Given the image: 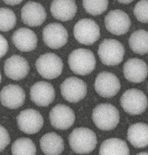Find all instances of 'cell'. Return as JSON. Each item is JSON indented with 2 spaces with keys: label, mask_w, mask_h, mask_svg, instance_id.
<instances>
[{
  "label": "cell",
  "mask_w": 148,
  "mask_h": 155,
  "mask_svg": "<svg viewBox=\"0 0 148 155\" xmlns=\"http://www.w3.org/2000/svg\"><path fill=\"white\" fill-rule=\"evenodd\" d=\"M29 64L24 57L13 55L5 61L4 70L5 75L14 80H19L25 78L29 71Z\"/></svg>",
  "instance_id": "cell-17"
},
{
  "label": "cell",
  "mask_w": 148,
  "mask_h": 155,
  "mask_svg": "<svg viewBox=\"0 0 148 155\" xmlns=\"http://www.w3.org/2000/svg\"><path fill=\"white\" fill-rule=\"evenodd\" d=\"M8 49V45L6 39L0 34V58L7 53Z\"/></svg>",
  "instance_id": "cell-30"
},
{
  "label": "cell",
  "mask_w": 148,
  "mask_h": 155,
  "mask_svg": "<svg viewBox=\"0 0 148 155\" xmlns=\"http://www.w3.org/2000/svg\"><path fill=\"white\" fill-rule=\"evenodd\" d=\"M73 33L77 41L87 45L93 44L100 36L99 26L93 20L89 18L78 21L74 26Z\"/></svg>",
  "instance_id": "cell-7"
},
{
  "label": "cell",
  "mask_w": 148,
  "mask_h": 155,
  "mask_svg": "<svg viewBox=\"0 0 148 155\" xmlns=\"http://www.w3.org/2000/svg\"><path fill=\"white\" fill-rule=\"evenodd\" d=\"M68 62L71 70L74 73L81 75L90 74L94 69L96 64L93 52L82 48L73 51L69 56Z\"/></svg>",
  "instance_id": "cell-2"
},
{
  "label": "cell",
  "mask_w": 148,
  "mask_h": 155,
  "mask_svg": "<svg viewBox=\"0 0 148 155\" xmlns=\"http://www.w3.org/2000/svg\"><path fill=\"white\" fill-rule=\"evenodd\" d=\"M120 103L124 110L128 114L138 115L143 112L146 109L147 99L142 91L132 88L126 90L123 93Z\"/></svg>",
  "instance_id": "cell-6"
},
{
  "label": "cell",
  "mask_w": 148,
  "mask_h": 155,
  "mask_svg": "<svg viewBox=\"0 0 148 155\" xmlns=\"http://www.w3.org/2000/svg\"><path fill=\"white\" fill-rule=\"evenodd\" d=\"M16 17L14 12L6 8H0V31H8L15 26Z\"/></svg>",
  "instance_id": "cell-26"
},
{
  "label": "cell",
  "mask_w": 148,
  "mask_h": 155,
  "mask_svg": "<svg viewBox=\"0 0 148 155\" xmlns=\"http://www.w3.org/2000/svg\"><path fill=\"white\" fill-rule=\"evenodd\" d=\"M136 155H148V153L147 152H142L138 153Z\"/></svg>",
  "instance_id": "cell-33"
},
{
  "label": "cell",
  "mask_w": 148,
  "mask_h": 155,
  "mask_svg": "<svg viewBox=\"0 0 148 155\" xmlns=\"http://www.w3.org/2000/svg\"><path fill=\"white\" fill-rule=\"evenodd\" d=\"M49 118L52 126L57 129L64 130L71 127L75 119L74 113L69 107L58 104L52 108Z\"/></svg>",
  "instance_id": "cell-13"
},
{
  "label": "cell",
  "mask_w": 148,
  "mask_h": 155,
  "mask_svg": "<svg viewBox=\"0 0 148 155\" xmlns=\"http://www.w3.org/2000/svg\"><path fill=\"white\" fill-rule=\"evenodd\" d=\"M127 138L134 147L142 148L148 145V125L143 123L131 125L128 129Z\"/></svg>",
  "instance_id": "cell-22"
},
{
  "label": "cell",
  "mask_w": 148,
  "mask_h": 155,
  "mask_svg": "<svg viewBox=\"0 0 148 155\" xmlns=\"http://www.w3.org/2000/svg\"><path fill=\"white\" fill-rule=\"evenodd\" d=\"M148 0H141L136 5L134 13L136 18L143 23L148 22Z\"/></svg>",
  "instance_id": "cell-28"
},
{
  "label": "cell",
  "mask_w": 148,
  "mask_h": 155,
  "mask_svg": "<svg viewBox=\"0 0 148 155\" xmlns=\"http://www.w3.org/2000/svg\"><path fill=\"white\" fill-rule=\"evenodd\" d=\"M1 79H2V76H1V74L0 73V83L1 81Z\"/></svg>",
  "instance_id": "cell-34"
},
{
  "label": "cell",
  "mask_w": 148,
  "mask_h": 155,
  "mask_svg": "<svg viewBox=\"0 0 148 155\" xmlns=\"http://www.w3.org/2000/svg\"><path fill=\"white\" fill-rule=\"evenodd\" d=\"M92 118L96 126L103 130H109L115 128L120 119L119 112L115 106L110 104L97 105L93 110Z\"/></svg>",
  "instance_id": "cell-3"
},
{
  "label": "cell",
  "mask_w": 148,
  "mask_h": 155,
  "mask_svg": "<svg viewBox=\"0 0 148 155\" xmlns=\"http://www.w3.org/2000/svg\"><path fill=\"white\" fill-rule=\"evenodd\" d=\"M118 2L120 3H121L124 4H128L133 2V0H119L118 1Z\"/></svg>",
  "instance_id": "cell-32"
},
{
  "label": "cell",
  "mask_w": 148,
  "mask_h": 155,
  "mask_svg": "<svg viewBox=\"0 0 148 155\" xmlns=\"http://www.w3.org/2000/svg\"><path fill=\"white\" fill-rule=\"evenodd\" d=\"M109 2L108 0H84L83 6L88 13L97 15L102 14L107 9Z\"/></svg>",
  "instance_id": "cell-27"
},
{
  "label": "cell",
  "mask_w": 148,
  "mask_h": 155,
  "mask_svg": "<svg viewBox=\"0 0 148 155\" xmlns=\"http://www.w3.org/2000/svg\"><path fill=\"white\" fill-rule=\"evenodd\" d=\"M36 70L43 78L48 79L57 78L63 68L62 60L56 54L47 53L40 55L36 61Z\"/></svg>",
  "instance_id": "cell-5"
},
{
  "label": "cell",
  "mask_w": 148,
  "mask_h": 155,
  "mask_svg": "<svg viewBox=\"0 0 148 155\" xmlns=\"http://www.w3.org/2000/svg\"><path fill=\"white\" fill-rule=\"evenodd\" d=\"M148 32L139 29L131 35L128 44L131 49L134 53L143 55L148 52Z\"/></svg>",
  "instance_id": "cell-24"
},
{
  "label": "cell",
  "mask_w": 148,
  "mask_h": 155,
  "mask_svg": "<svg viewBox=\"0 0 148 155\" xmlns=\"http://www.w3.org/2000/svg\"><path fill=\"white\" fill-rule=\"evenodd\" d=\"M25 97V91L20 86L9 84L4 87L1 91L0 101L4 106L15 109L23 104Z\"/></svg>",
  "instance_id": "cell-16"
},
{
  "label": "cell",
  "mask_w": 148,
  "mask_h": 155,
  "mask_svg": "<svg viewBox=\"0 0 148 155\" xmlns=\"http://www.w3.org/2000/svg\"><path fill=\"white\" fill-rule=\"evenodd\" d=\"M125 53L123 45L112 39H105L100 44L98 54L101 62L108 66L117 65L122 61Z\"/></svg>",
  "instance_id": "cell-4"
},
{
  "label": "cell",
  "mask_w": 148,
  "mask_h": 155,
  "mask_svg": "<svg viewBox=\"0 0 148 155\" xmlns=\"http://www.w3.org/2000/svg\"><path fill=\"white\" fill-rule=\"evenodd\" d=\"M11 151L13 155H36V148L30 139L22 137L17 139L13 143Z\"/></svg>",
  "instance_id": "cell-25"
},
{
  "label": "cell",
  "mask_w": 148,
  "mask_h": 155,
  "mask_svg": "<svg viewBox=\"0 0 148 155\" xmlns=\"http://www.w3.org/2000/svg\"><path fill=\"white\" fill-rule=\"evenodd\" d=\"M69 141L72 150L79 154L91 152L94 149L97 143L95 133L85 127L74 129L69 136Z\"/></svg>",
  "instance_id": "cell-1"
},
{
  "label": "cell",
  "mask_w": 148,
  "mask_h": 155,
  "mask_svg": "<svg viewBox=\"0 0 148 155\" xmlns=\"http://www.w3.org/2000/svg\"><path fill=\"white\" fill-rule=\"evenodd\" d=\"M104 22L107 29L117 35L126 33L131 25V20L128 15L120 9L109 12L105 18Z\"/></svg>",
  "instance_id": "cell-11"
},
{
  "label": "cell",
  "mask_w": 148,
  "mask_h": 155,
  "mask_svg": "<svg viewBox=\"0 0 148 155\" xmlns=\"http://www.w3.org/2000/svg\"><path fill=\"white\" fill-rule=\"evenodd\" d=\"M13 44L20 51L28 52L36 46L37 38L35 33L28 28H21L16 30L12 38Z\"/></svg>",
  "instance_id": "cell-19"
},
{
  "label": "cell",
  "mask_w": 148,
  "mask_h": 155,
  "mask_svg": "<svg viewBox=\"0 0 148 155\" xmlns=\"http://www.w3.org/2000/svg\"><path fill=\"white\" fill-rule=\"evenodd\" d=\"M124 75L128 81L139 83L143 81L147 75V64L143 60L137 58L129 59L123 67Z\"/></svg>",
  "instance_id": "cell-18"
},
{
  "label": "cell",
  "mask_w": 148,
  "mask_h": 155,
  "mask_svg": "<svg viewBox=\"0 0 148 155\" xmlns=\"http://www.w3.org/2000/svg\"><path fill=\"white\" fill-rule=\"evenodd\" d=\"M22 0H15V1H3L4 2L7 4L10 5H15L17 4H18L20 3H21Z\"/></svg>",
  "instance_id": "cell-31"
},
{
  "label": "cell",
  "mask_w": 148,
  "mask_h": 155,
  "mask_svg": "<svg viewBox=\"0 0 148 155\" xmlns=\"http://www.w3.org/2000/svg\"><path fill=\"white\" fill-rule=\"evenodd\" d=\"M21 18L25 24L31 27L41 25L45 20L46 13L40 3L33 1L27 2L21 10Z\"/></svg>",
  "instance_id": "cell-14"
},
{
  "label": "cell",
  "mask_w": 148,
  "mask_h": 155,
  "mask_svg": "<svg viewBox=\"0 0 148 155\" xmlns=\"http://www.w3.org/2000/svg\"><path fill=\"white\" fill-rule=\"evenodd\" d=\"M30 95L32 101L36 105L48 106L55 97L54 88L50 83L44 81L37 82L31 87Z\"/></svg>",
  "instance_id": "cell-15"
},
{
  "label": "cell",
  "mask_w": 148,
  "mask_h": 155,
  "mask_svg": "<svg viewBox=\"0 0 148 155\" xmlns=\"http://www.w3.org/2000/svg\"><path fill=\"white\" fill-rule=\"evenodd\" d=\"M43 37V41L47 46L51 48L58 49L67 43L68 34L66 29L62 25L52 23L44 28Z\"/></svg>",
  "instance_id": "cell-10"
},
{
  "label": "cell",
  "mask_w": 148,
  "mask_h": 155,
  "mask_svg": "<svg viewBox=\"0 0 148 155\" xmlns=\"http://www.w3.org/2000/svg\"><path fill=\"white\" fill-rule=\"evenodd\" d=\"M62 96L68 101L76 103L83 99L87 93V87L82 80L74 77L66 79L60 86Z\"/></svg>",
  "instance_id": "cell-9"
},
{
  "label": "cell",
  "mask_w": 148,
  "mask_h": 155,
  "mask_svg": "<svg viewBox=\"0 0 148 155\" xmlns=\"http://www.w3.org/2000/svg\"><path fill=\"white\" fill-rule=\"evenodd\" d=\"M129 150L124 140L111 138L104 140L99 150V155H129Z\"/></svg>",
  "instance_id": "cell-23"
},
{
  "label": "cell",
  "mask_w": 148,
  "mask_h": 155,
  "mask_svg": "<svg viewBox=\"0 0 148 155\" xmlns=\"http://www.w3.org/2000/svg\"><path fill=\"white\" fill-rule=\"evenodd\" d=\"M50 10L55 18L62 21H66L74 17L77 7L74 1L54 0L51 3Z\"/></svg>",
  "instance_id": "cell-20"
},
{
  "label": "cell",
  "mask_w": 148,
  "mask_h": 155,
  "mask_svg": "<svg viewBox=\"0 0 148 155\" xmlns=\"http://www.w3.org/2000/svg\"><path fill=\"white\" fill-rule=\"evenodd\" d=\"M17 121L19 129L28 134L38 132L44 123L43 118L40 113L31 108L21 111L17 117Z\"/></svg>",
  "instance_id": "cell-12"
},
{
  "label": "cell",
  "mask_w": 148,
  "mask_h": 155,
  "mask_svg": "<svg viewBox=\"0 0 148 155\" xmlns=\"http://www.w3.org/2000/svg\"><path fill=\"white\" fill-rule=\"evenodd\" d=\"M97 93L101 96L109 98L115 95L121 88L120 81L114 74L103 71L97 76L94 83Z\"/></svg>",
  "instance_id": "cell-8"
},
{
  "label": "cell",
  "mask_w": 148,
  "mask_h": 155,
  "mask_svg": "<svg viewBox=\"0 0 148 155\" xmlns=\"http://www.w3.org/2000/svg\"><path fill=\"white\" fill-rule=\"evenodd\" d=\"M9 135L7 130L0 125V152L2 151L10 142Z\"/></svg>",
  "instance_id": "cell-29"
},
{
  "label": "cell",
  "mask_w": 148,
  "mask_h": 155,
  "mask_svg": "<svg viewBox=\"0 0 148 155\" xmlns=\"http://www.w3.org/2000/svg\"><path fill=\"white\" fill-rule=\"evenodd\" d=\"M41 149L46 155H58L63 151L64 141L59 135L54 132L47 133L40 140Z\"/></svg>",
  "instance_id": "cell-21"
}]
</instances>
